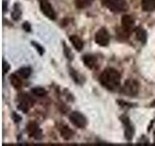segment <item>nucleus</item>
Instances as JSON below:
<instances>
[{
	"label": "nucleus",
	"mask_w": 155,
	"mask_h": 146,
	"mask_svg": "<svg viewBox=\"0 0 155 146\" xmlns=\"http://www.w3.org/2000/svg\"><path fill=\"white\" fill-rule=\"evenodd\" d=\"M99 81L101 85L105 87L107 90L115 91L118 89L121 82V76L119 72L114 69V68H106V69L101 73L99 77Z\"/></svg>",
	"instance_id": "f257e3e1"
},
{
	"label": "nucleus",
	"mask_w": 155,
	"mask_h": 146,
	"mask_svg": "<svg viewBox=\"0 0 155 146\" xmlns=\"http://www.w3.org/2000/svg\"><path fill=\"white\" fill-rule=\"evenodd\" d=\"M102 3L114 13H121L128 10V4L125 0H102Z\"/></svg>",
	"instance_id": "f03ea898"
},
{
	"label": "nucleus",
	"mask_w": 155,
	"mask_h": 146,
	"mask_svg": "<svg viewBox=\"0 0 155 146\" xmlns=\"http://www.w3.org/2000/svg\"><path fill=\"white\" fill-rule=\"evenodd\" d=\"M139 91H140V84L138 81H136L134 79H128L124 83L123 87L121 88V94L131 97L137 96Z\"/></svg>",
	"instance_id": "7ed1b4c3"
},
{
	"label": "nucleus",
	"mask_w": 155,
	"mask_h": 146,
	"mask_svg": "<svg viewBox=\"0 0 155 146\" xmlns=\"http://www.w3.org/2000/svg\"><path fill=\"white\" fill-rule=\"evenodd\" d=\"M69 119L73 125L80 129L85 128V126L87 124L86 118L79 111H73L69 116Z\"/></svg>",
	"instance_id": "20e7f679"
},
{
	"label": "nucleus",
	"mask_w": 155,
	"mask_h": 146,
	"mask_svg": "<svg viewBox=\"0 0 155 146\" xmlns=\"http://www.w3.org/2000/svg\"><path fill=\"white\" fill-rule=\"evenodd\" d=\"M95 41L100 46L106 47L110 43V34L106 28L102 27L95 34Z\"/></svg>",
	"instance_id": "39448f33"
},
{
	"label": "nucleus",
	"mask_w": 155,
	"mask_h": 146,
	"mask_svg": "<svg viewBox=\"0 0 155 146\" xmlns=\"http://www.w3.org/2000/svg\"><path fill=\"white\" fill-rule=\"evenodd\" d=\"M40 8L43 14L45 15L47 18L50 19H56V13L53 10L52 6L50 2H48L47 0H41L40 1Z\"/></svg>",
	"instance_id": "423d86ee"
},
{
	"label": "nucleus",
	"mask_w": 155,
	"mask_h": 146,
	"mask_svg": "<svg viewBox=\"0 0 155 146\" xmlns=\"http://www.w3.org/2000/svg\"><path fill=\"white\" fill-rule=\"evenodd\" d=\"M34 100L27 95H21L18 100V109H21L24 113H27L29 108L33 106Z\"/></svg>",
	"instance_id": "0eeeda50"
},
{
	"label": "nucleus",
	"mask_w": 155,
	"mask_h": 146,
	"mask_svg": "<svg viewBox=\"0 0 155 146\" xmlns=\"http://www.w3.org/2000/svg\"><path fill=\"white\" fill-rule=\"evenodd\" d=\"M27 131L29 134V136H31V137L35 139H41L43 136L41 129L39 128L38 124L35 123V122H30L27 125Z\"/></svg>",
	"instance_id": "6e6552de"
},
{
	"label": "nucleus",
	"mask_w": 155,
	"mask_h": 146,
	"mask_svg": "<svg viewBox=\"0 0 155 146\" xmlns=\"http://www.w3.org/2000/svg\"><path fill=\"white\" fill-rule=\"evenodd\" d=\"M121 121L123 122V125L125 127V138L127 140H131L133 138L134 133H135L133 125L131 124L129 118H128V117H126V116L121 117Z\"/></svg>",
	"instance_id": "1a4fd4ad"
},
{
	"label": "nucleus",
	"mask_w": 155,
	"mask_h": 146,
	"mask_svg": "<svg viewBox=\"0 0 155 146\" xmlns=\"http://www.w3.org/2000/svg\"><path fill=\"white\" fill-rule=\"evenodd\" d=\"M121 24H122V27L126 32H130L135 29V19L129 15H125L122 17Z\"/></svg>",
	"instance_id": "9d476101"
},
{
	"label": "nucleus",
	"mask_w": 155,
	"mask_h": 146,
	"mask_svg": "<svg viewBox=\"0 0 155 146\" xmlns=\"http://www.w3.org/2000/svg\"><path fill=\"white\" fill-rule=\"evenodd\" d=\"M82 61H84V64L88 68H90V69L94 68L95 65H96V63H97V58L93 55H85V56H84V57H82Z\"/></svg>",
	"instance_id": "9b49d317"
},
{
	"label": "nucleus",
	"mask_w": 155,
	"mask_h": 146,
	"mask_svg": "<svg viewBox=\"0 0 155 146\" xmlns=\"http://www.w3.org/2000/svg\"><path fill=\"white\" fill-rule=\"evenodd\" d=\"M70 41L73 44V46L75 47L77 51H81L84 49V42L81 41V39L80 37H78L77 35H72L70 36Z\"/></svg>",
	"instance_id": "f8f14e48"
},
{
	"label": "nucleus",
	"mask_w": 155,
	"mask_h": 146,
	"mask_svg": "<svg viewBox=\"0 0 155 146\" xmlns=\"http://www.w3.org/2000/svg\"><path fill=\"white\" fill-rule=\"evenodd\" d=\"M142 8L144 12H152L155 10V0H142Z\"/></svg>",
	"instance_id": "ddd939ff"
},
{
	"label": "nucleus",
	"mask_w": 155,
	"mask_h": 146,
	"mask_svg": "<svg viewBox=\"0 0 155 146\" xmlns=\"http://www.w3.org/2000/svg\"><path fill=\"white\" fill-rule=\"evenodd\" d=\"M135 32H136V37H137L138 40L140 41L142 43H145L147 35V32H145L144 29L142 27H137V28H135Z\"/></svg>",
	"instance_id": "4468645a"
},
{
	"label": "nucleus",
	"mask_w": 155,
	"mask_h": 146,
	"mask_svg": "<svg viewBox=\"0 0 155 146\" xmlns=\"http://www.w3.org/2000/svg\"><path fill=\"white\" fill-rule=\"evenodd\" d=\"M60 134L63 138L68 140L73 136L74 131H73L70 128H68L67 126H62V128H60Z\"/></svg>",
	"instance_id": "2eb2a0df"
},
{
	"label": "nucleus",
	"mask_w": 155,
	"mask_h": 146,
	"mask_svg": "<svg viewBox=\"0 0 155 146\" xmlns=\"http://www.w3.org/2000/svg\"><path fill=\"white\" fill-rule=\"evenodd\" d=\"M94 0H75V4L76 7L79 9H84L87 8L88 6L92 4Z\"/></svg>",
	"instance_id": "dca6fc26"
},
{
	"label": "nucleus",
	"mask_w": 155,
	"mask_h": 146,
	"mask_svg": "<svg viewBox=\"0 0 155 146\" xmlns=\"http://www.w3.org/2000/svg\"><path fill=\"white\" fill-rule=\"evenodd\" d=\"M10 81H11V84L13 85V87L16 88V89H21L22 86L21 80L16 74H12L10 76Z\"/></svg>",
	"instance_id": "f3484780"
},
{
	"label": "nucleus",
	"mask_w": 155,
	"mask_h": 146,
	"mask_svg": "<svg viewBox=\"0 0 155 146\" xmlns=\"http://www.w3.org/2000/svg\"><path fill=\"white\" fill-rule=\"evenodd\" d=\"M18 74L23 79H26L31 75V68L30 67H21V69L18 71Z\"/></svg>",
	"instance_id": "a211bd4d"
},
{
	"label": "nucleus",
	"mask_w": 155,
	"mask_h": 146,
	"mask_svg": "<svg viewBox=\"0 0 155 146\" xmlns=\"http://www.w3.org/2000/svg\"><path fill=\"white\" fill-rule=\"evenodd\" d=\"M21 16V6H19V4H16L14 6V11L12 13V18L15 21H18L19 18Z\"/></svg>",
	"instance_id": "6ab92c4d"
},
{
	"label": "nucleus",
	"mask_w": 155,
	"mask_h": 146,
	"mask_svg": "<svg viewBox=\"0 0 155 146\" xmlns=\"http://www.w3.org/2000/svg\"><path fill=\"white\" fill-rule=\"evenodd\" d=\"M31 92L34 96H45L47 95V91L44 89V88H41V87L33 88Z\"/></svg>",
	"instance_id": "aec40b11"
},
{
	"label": "nucleus",
	"mask_w": 155,
	"mask_h": 146,
	"mask_svg": "<svg viewBox=\"0 0 155 146\" xmlns=\"http://www.w3.org/2000/svg\"><path fill=\"white\" fill-rule=\"evenodd\" d=\"M10 70V64L6 61H3V74H6V73Z\"/></svg>",
	"instance_id": "412c9836"
},
{
	"label": "nucleus",
	"mask_w": 155,
	"mask_h": 146,
	"mask_svg": "<svg viewBox=\"0 0 155 146\" xmlns=\"http://www.w3.org/2000/svg\"><path fill=\"white\" fill-rule=\"evenodd\" d=\"M32 45H33V46H35V47L37 48V51L39 52V54H40V55H43V54H44V49H43L40 45H38V44L35 43V42H32Z\"/></svg>",
	"instance_id": "4be33fe9"
},
{
	"label": "nucleus",
	"mask_w": 155,
	"mask_h": 146,
	"mask_svg": "<svg viewBox=\"0 0 155 146\" xmlns=\"http://www.w3.org/2000/svg\"><path fill=\"white\" fill-rule=\"evenodd\" d=\"M22 28H23L25 31H27V32L31 31V26H30V24H29L28 23H24L22 24Z\"/></svg>",
	"instance_id": "5701e85b"
},
{
	"label": "nucleus",
	"mask_w": 155,
	"mask_h": 146,
	"mask_svg": "<svg viewBox=\"0 0 155 146\" xmlns=\"http://www.w3.org/2000/svg\"><path fill=\"white\" fill-rule=\"evenodd\" d=\"M3 9H4V12L6 11V2L4 1V4H3Z\"/></svg>",
	"instance_id": "b1692460"
},
{
	"label": "nucleus",
	"mask_w": 155,
	"mask_h": 146,
	"mask_svg": "<svg viewBox=\"0 0 155 146\" xmlns=\"http://www.w3.org/2000/svg\"><path fill=\"white\" fill-rule=\"evenodd\" d=\"M40 1H41V0H40Z\"/></svg>",
	"instance_id": "393cba45"
}]
</instances>
